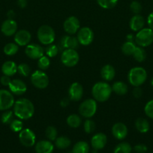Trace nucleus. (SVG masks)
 <instances>
[{"mask_svg":"<svg viewBox=\"0 0 153 153\" xmlns=\"http://www.w3.org/2000/svg\"><path fill=\"white\" fill-rule=\"evenodd\" d=\"M135 43L138 46L147 47L153 43V30L149 28H143L136 32Z\"/></svg>","mask_w":153,"mask_h":153,"instance_id":"obj_5","label":"nucleus"},{"mask_svg":"<svg viewBox=\"0 0 153 153\" xmlns=\"http://www.w3.org/2000/svg\"><path fill=\"white\" fill-rule=\"evenodd\" d=\"M136 47V44L133 41H126L122 46V52L125 55H132Z\"/></svg>","mask_w":153,"mask_h":153,"instance_id":"obj_30","label":"nucleus"},{"mask_svg":"<svg viewBox=\"0 0 153 153\" xmlns=\"http://www.w3.org/2000/svg\"><path fill=\"white\" fill-rule=\"evenodd\" d=\"M112 134L117 140H123L127 137V126L123 123H116L112 127Z\"/></svg>","mask_w":153,"mask_h":153,"instance_id":"obj_18","label":"nucleus"},{"mask_svg":"<svg viewBox=\"0 0 153 153\" xmlns=\"http://www.w3.org/2000/svg\"><path fill=\"white\" fill-rule=\"evenodd\" d=\"M83 128L86 133H87V134H91L95 129V123H94V122L93 120L88 119L84 123Z\"/></svg>","mask_w":153,"mask_h":153,"instance_id":"obj_41","label":"nucleus"},{"mask_svg":"<svg viewBox=\"0 0 153 153\" xmlns=\"http://www.w3.org/2000/svg\"><path fill=\"white\" fill-rule=\"evenodd\" d=\"M132 94L136 99L140 98L142 95V89L140 87H134L133 91H132Z\"/></svg>","mask_w":153,"mask_h":153,"instance_id":"obj_46","label":"nucleus"},{"mask_svg":"<svg viewBox=\"0 0 153 153\" xmlns=\"http://www.w3.org/2000/svg\"><path fill=\"white\" fill-rule=\"evenodd\" d=\"M70 102V99L69 98H63L60 102V105L62 108H66L69 105Z\"/></svg>","mask_w":153,"mask_h":153,"instance_id":"obj_48","label":"nucleus"},{"mask_svg":"<svg viewBox=\"0 0 153 153\" xmlns=\"http://www.w3.org/2000/svg\"><path fill=\"white\" fill-rule=\"evenodd\" d=\"M89 146L86 141H79L75 143L72 149V153H88Z\"/></svg>","mask_w":153,"mask_h":153,"instance_id":"obj_29","label":"nucleus"},{"mask_svg":"<svg viewBox=\"0 0 153 153\" xmlns=\"http://www.w3.org/2000/svg\"><path fill=\"white\" fill-rule=\"evenodd\" d=\"M30 79L33 86L38 89H45L49 85V78L46 73L41 70L34 71Z\"/></svg>","mask_w":153,"mask_h":153,"instance_id":"obj_8","label":"nucleus"},{"mask_svg":"<svg viewBox=\"0 0 153 153\" xmlns=\"http://www.w3.org/2000/svg\"><path fill=\"white\" fill-rule=\"evenodd\" d=\"M135 127L139 132L144 134V133L148 132L150 128V125L146 119L140 117L135 121Z\"/></svg>","mask_w":153,"mask_h":153,"instance_id":"obj_25","label":"nucleus"},{"mask_svg":"<svg viewBox=\"0 0 153 153\" xmlns=\"http://www.w3.org/2000/svg\"><path fill=\"white\" fill-rule=\"evenodd\" d=\"M66 122H67V124L68 125V126L74 128H78L81 125L82 120H81L80 117L79 115L74 114H70L68 117L67 120H66Z\"/></svg>","mask_w":153,"mask_h":153,"instance_id":"obj_28","label":"nucleus"},{"mask_svg":"<svg viewBox=\"0 0 153 153\" xmlns=\"http://www.w3.org/2000/svg\"><path fill=\"white\" fill-rule=\"evenodd\" d=\"M14 111L10 110L4 111V112H3V114H2L1 117V121L3 124H5V125H8L11 123V121L14 120Z\"/></svg>","mask_w":153,"mask_h":153,"instance_id":"obj_36","label":"nucleus"},{"mask_svg":"<svg viewBox=\"0 0 153 153\" xmlns=\"http://www.w3.org/2000/svg\"><path fill=\"white\" fill-rule=\"evenodd\" d=\"M19 140L22 146L32 147L35 143V134L30 128H22L19 133Z\"/></svg>","mask_w":153,"mask_h":153,"instance_id":"obj_10","label":"nucleus"},{"mask_svg":"<svg viewBox=\"0 0 153 153\" xmlns=\"http://www.w3.org/2000/svg\"><path fill=\"white\" fill-rule=\"evenodd\" d=\"M13 107L14 114L21 120L30 119L34 115V106L28 99L22 98L16 100Z\"/></svg>","mask_w":153,"mask_h":153,"instance_id":"obj_1","label":"nucleus"},{"mask_svg":"<svg viewBox=\"0 0 153 153\" xmlns=\"http://www.w3.org/2000/svg\"><path fill=\"white\" fill-rule=\"evenodd\" d=\"M71 141L70 139L66 136H60L57 137L55 140V145L58 149H64L70 146Z\"/></svg>","mask_w":153,"mask_h":153,"instance_id":"obj_27","label":"nucleus"},{"mask_svg":"<svg viewBox=\"0 0 153 153\" xmlns=\"http://www.w3.org/2000/svg\"><path fill=\"white\" fill-rule=\"evenodd\" d=\"M64 31L70 35L76 34L80 28V21L76 16H70L65 19L63 24Z\"/></svg>","mask_w":153,"mask_h":153,"instance_id":"obj_12","label":"nucleus"},{"mask_svg":"<svg viewBox=\"0 0 153 153\" xmlns=\"http://www.w3.org/2000/svg\"><path fill=\"white\" fill-rule=\"evenodd\" d=\"M50 65V60L49 57H47L46 55H43L38 61V66L39 69L43 71L47 70Z\"/></svg>","mask_w":153,"mask_h":153,"instance_id":"obj_35","label":"nucleus"},{"mask_svg":"<svg viewBox=\"0 0 153 153\" xmlns=\"http://www.w3.org/2000/svg\"><path fill=\"white\" fill-rule=\"evenodd\" d=\"M80 60L79 54L76 49H64L61 55V61L67 67H73L78 64Z\"/></svg>","mask_w":153,"mask_h":153,"instance_id":"obj_7","label":"nucleus"},{"mask_svg":"<svg viewBox=\"0 0 153 153\" xmlns=\"http://www.w3.org/2000/svg\"><path fill=\"white\" fill-rule=\"evenodd\" d=\"M116 75L115 69L110 64H106L100 70V76L102 79L106 82H110L114 79Z\"/></svg>","mask_w":153,"mask_h":153,"instance_id":"obj_23","label":"nucleus"},{"mask_svg":"<svg viewBox=\"0 0 153 153\" xmlns=\"http://www.w3.org/2000/svg\"><path fill=\"white\" fill-rule=\"evenodd\" d=\"M37 37L41 44L48 46L52 44L56 38V34L53 28L50 25H44L38 28Z\"/></svg>","mask_w":153,"mask_h":153,"instance_id":"obj_4","label":"nucleus"},{"mask_svg":"<svg viewBox=\"0 0 153 153\" xmlns=\"http://www.w3.org/2000/svg\"><path fill=\"white\" fill-rule=\"evenodd\" d=\"M128 79L132 86L140 87L147 79L146 70L141 67H133L129 71Z\"/></svg>","mask_w":153,"mask_h":153,"instance_id":"obj_3","label":"nucleus"},{"mask_svg":"<svg viewBox=\"0 0 153 153\" xmlns=\"http://www.w3.org/2000/svg\"><path fill=\"white\" fill-rule=\"evenodd\" d=\"M9 125L10 128L14 132H20L23 128V123L20 119H14Z\"/></svg>","mask_w":153,"mask_h":153,"instance_id":"obj_37","label":"nucleus"},{"mask_svg":"<svg viewBox=\"0 0 153 153\" xmlns=\"http://www.w3.org/2000/svg\"><path fill=\"white\" fill-rule=\"evenodd\" d=\"M18 50H19V46L16 43H7L3 49L4 53L8 56L14 55L15 54L17 53Z\"/></svg>","mask_w":153,"mask_h":153,"instance_id":"obj_31","label":"nucleus"},{"mask_svg":"<svg viewBox=\"0 0 153 153\" xmlns=\"http://www.w3.org/2000/svg\"><path fill=\"white\" fill-rule=\"evenodd\" d=\"M14 97L10 91L0 90V111L9 110L14 105Z\"/></svg>","mask_w":153,"mask_h":153,"instance_id":"obj_9","label":"nucleus"},{"mask_svg":"<svg viewBox=\"0 0 153 153\" xmlns=\"http://www.w3.org/2000/svg\"><path fill=\"white\" fill-rule=\"evenodd\" d=\"M60 43L64 49H76L80 44L77 38L71 35H65L62 37Z\"/></svg>","mask_w":153,"mask_h":153,"instance_id":"obj_20","label":"nucleus"},{"mask_svg":"<svg viewBox=\"0 0 153 153\" xmlns=\"http://www.w3.org/2000/svg\"><path fill=\"white\" fill-rule=\"evenodd\" d=\"M83 95V88L78 82H74L70 85L68 90V96L70 100L77 102L82 99Z\"/></svg>","mask_w":153,"mask_h":153,"instance_id":"obj_14","label":"nucleus"},{"mask_svg":"<svg viewBox=\"0 0 153 153\" xmlns=\"http://www.w3.org/2000/svg\"><path fill=\"white\" fill-rule=\"evenodd\" d=\"M152 153H153V152H152Z\"/></svg>","mask_w":153,"mask_h":153,"instance_id":"obj_53","label":"nucleus"},{"mask_svg":"<svg viewBox=\"0 0 153 153\" xmlns=\"http://www.w3.org/2000/svg\"><path fill=\"white\" fill-rule=\"evenodd\" d=\"M118 0H97V2L100 7L104 9H111L115 7Z\"/></svg>","mask_w":153,"mask_h":153,"instance_id":"obj_34","label":"nucleus"},{"mask_svg":"<svg viewBox=\"0 0 153 153\" xmlns=\"http://www.w3.org/2000/svg\"><path fill=\"white\" fill-rule=\"evenodd\" d=\"M97 101L94 99L86 100L80 105V114L85 118H91L97 111Z\"/></svg>","mask_w":153,"mask_h":153,"instance_id":"obj_6","label":"nucleus"},{"mask_svg":"<svg viewBox=\"0 0 153 153\" xmlns=\"http://www.w3.org/2000/svg\"><path fill=\"white\" fill-rule=\"evenodd\" d=\"M10 82H11V79H10V76H5V75H3V76L1 77V79H0V82H1V84L3 85V86L8 87V85H10Z\"/></svg>","mask_w":153,"mask_h":153,"instance_id":"obj_45","label":"nucleus"},{"mask_svg":"<svg viewBox=\"0 0 153 153\" xmlns=\"http://www.w3.org/2000/svg\"><path fill=\"white\" fill-rule=\"evenodd\" d=\"M134 149L136 153H146L147 152V146L145 144H142V143H140V144L136 145V146L134 147Z\"/></svg>","mask_w":153,"mask_h":153,"instance_id":"obj_44","label":"nucleus"},{"mask_svg":"<svg viewBox=\"0 0 153 153\" xmlns=\"http://www.w3.org/2000/svg\"><path fill=\"white\" fill-rule=\"evenodd\" d=\"M17 4L20 8H25L27 6V0H17Z\"/></svg>","mask_w":153,"mask_h":153,"instance_id":"obj_49","label":"nucleus"},{"mask_svg":"<svg viewBox=\"0 0 153 153\" xmlns=\"http://www.w3.org/2000/svg\"><path fill=\"white\" fill-rule=\"evenodd\" d=\"M132 55H133L135 61H136L137 62H140V63L145 61L146 58V51L144 50L143 48L141 47V46H136Z\"/></svg>","mask_w":153,"mask_h":153,"instance_id":"obj_32","label":"nucleus"},{"mask_svg":"<svg viewBox=\"0 0 153 153\" xmlns=\"http://www.w3.org/2000/svg\"><path fill=\"white\" fill-rule=\"evenodd\" d=\"M144 25H145V19L140 14H135L134 16H132L129 22L130 29L136 32L143 28Z\"/></svg>","mask_w":153,"mask_h":153,"instance_id":"obj_22","label":"nucleus"},{"mask_svg":"<svg viewBox=\"0 0 153 153\" xmlns=\"http://www.w3.org/2000/svg\"><path fill=\"white\" fill-rule=\"evenodd\" d=\"M17 72L21 75V76L26 77L31 73V69L28 64L22 63V64H19L17 66Z\"/></svg>","mask_w":153,"mask_h":153,"instance_id":"obj_40","label":"nucleus"},{"mask_svg":"<svg viewBox=\"0 0 153 153\" xmlns=\"http://www.w3.org/2000/svg\"><path fill=\"white\" fill-rule=\"evenodd\" d=\"M25 53L31 59L38 60L40 57L44 55V50L40 45L32 43L26 46Z\"/></svg>","mask_w":153,"mask_h":153,"instance_id":"obj_13","label":"nucleus"},{"mask_svg":"<svg viewBox=\"0 0 153 153\" xmlns=\"http://www.w3.org/2000/svg\"><path fill=\"white\" fill-rule=\"evenodd\" d=\"M2 72L3 75L8 76H12L15 75L17 72V66L15 62L12 61H5L2 66Z\"/></svg>","mask_w":153,"mask_h":153,"instance_id":"obj_24","label":"nucleus"},{"mask_svg":"<svg viewBox=\"0 0 153 153\" xmlns=\"http://www.w3.org/2000/svg\"><path fill=\"white\" fill-rule=\"evenodd\" d=\"M112 90L115 94L117 95L123 96L125 95L128 91V88L127 85L123 82H116L115 83L112 85Z\"/></svg>","mask_w":153,"mask_h":153,"instance_id":"obj_26","label":"nucleus"},{"mask_svg":"<svg viewBox=\"0 0 153 153\" xmlns=\"http://www.w3.org/2000/svg\"><path fill=\"white\" fill-rule=\"evenodd\" d=\"M107 142V137L104 133H97L91 139V145L95 150H99L104 148Z\"/></svg>","mask_w":153,"mask_h":153,"instance_id":"obj_19","label":"nucleus"},{"mask_svg":"<svg viewBox=\"0 0 153 153\" xmlns=\"http://www.w3.org/2000/svg\"><path fill=\"white\" fill-rule=\"evenodd\" d=\"M7 16H8V19H14V17L15 16V12L13 10H8V12L7 13Z\"/></svg>","mask_w":153,"mask_h":153,"instance_id":"obj_50","label":"nucleus"},{"mask_svg":"<svg viewBox=\"0 0 153 153\" xmlns=\"http://www.w3.org/2000/svg\"><path fill=\"white\" fill-rule=\"evenodd\" d=\"M36 153H52L53 152L54 146L50 140H40L35 144Z\"/></svg>","mask_w":153,"mask_h":153,"instance_id":"obj_21","label":"nucleus"},{"mask_svg":"<svg viewBox=\"0 0 153 153\" xmlns=\"http://www.w3.org/2000/svg\"><path fill=\"white\" fill-rule=\"evenodd\" d=\"M45 53H46V56L49 57V58H54L58 53V46L56 45L52 44V43L50 45H48L45 49Z\"/></svg>","mask_w":153,"mask_h":153,"instance_id":"obj_38","label":"nucleus"},{"mask_svg":"<svg viewBox=\"0 0 153 153\" xmlns=\"http://www.w3.org/2000/svg\"><path fill=\"white\" fill-rule=\"evenodd\" d=\"M112 87L104 82H99L94 84L92 89V94L94 100L104 102L109 100L112 94Z\"/></svg>","mask_w":153,"mask_h":153,"instance_id":"obj_2","label":"nucleus"},{"mask_svg":"<svg viewBox=\"0 0 153 153\" xmlns=\"http://www.w3.org/2000/svg\"><path fill=\"white\" fill-rule=\"evenodd\" d=\"M150 83H151V85H152V86L153 87V78H152V79L151 82H150Z\"/></svg>","mask_w":153,"mask_h":153,"instance_id":"obj_52","label":"nucleus"},{"mask_svg":"<svg viewBox=\"0 0 153 153\" xmlns=\"http://www.w3.org/2000/svg\"><path fill=\"white\" fill-rule=\"evenodd\" d=\"M147 24L148 25V28L153 30V12L149 13L147 17Z\"/></svg>","mask_w":153,"mask_h":153,"instance_id":"obj_47","label":"nucleus"},{"mask_svg":"<svg viewBox=\"0 0 153 153\" xmlns=\"http://www.w3.org/2000/svg\"><path fill=\"white\" fill-rule=\"evenodd\" d=\"M135 36H134L132 34H128L127 37H126V39H127V41H133L134 40Z\"/></svg>","mask_w":153,"mask_h":153,"instance_id":"obj_51","label":"nucleus"},{"mask_svg":"<svg viewBox=\"0 0 153 153\" xmlns=\"http://www.w3.org/2000/svg\"><path fill=\"white\" fill-rule=\"evenodd\" d=\"M1 31L7 37L14 35L17 31V24L16 21L10 19L4 20L1 25Z\"/></svg>","mask_w":153,"mask_h":153,"instance_id":"obj_15","label":"nucleus"},{"mask_svg":"<svg viewBox=\"0 0 153 153\" xmlns=\"http://www.w3.org/2000/svg\"><path fill=\"white\" fill-rule=\"evenodd\" d=\"M9 90L13 94L16 96H20L25 94L27 91V87L25 82L20 79H14L11 80L10 85H8Z\"/></svg>","mask_w":153,"mask_h":153,"instance_id":"obj_16","label":"nucleus"},{"mask_svg":"<svg viewBox=\"0 0 153 153\" xmlns=\"http://www.w3.org/2000/svg\"><path fill=\"white\" fill-rule=\"evenodd\" d=\"M132 148L130 143L127 142H122L117 145L114 149L113 153H130Z\"/></svg>","mask_w":153,"mask_h":153,"instance_id":"obj_33","label":"nucleus"},{"mask_svg":"<svg viewBox=\"0 0 153 153\" xmlns=\"http://www.w3.org/2000/svg\"><path fill=\"white\" fill-rule=\"evenodd\" d=\"M31 39L30 32L25 29L20 30L14 34V41L19 46H26L31 41Z\"/></svg>","mask_w":153,"mask_h":153,"instance_id":"obj_17","label":"nucleus"},{"mask_svg":"<svg viewBox=\"0 0 153 153\" xmlns=\"http://www.w3.org/2000/svg\"><path fill=\"white\" fill-rule=\"evenodd\" d=\"M79 43L82 46H88L91 44L94 39V33L93 31L88 27H82L80 28L77 31L76 36Z\"/></svg>","mask_w":153,"mask_h":153,"instance_id":"obj_11","label":"nucleus"},{"mask_svg":"<svg viewBox=\"0 0 153 153\" xmlns=\"http://www.w3.org/2000/svg\"><path fill=\"white\" fill-rule=\"evenodd\" d=\"M144 112L148 118L153 120V100H150L146 104L144 107Z\"/></svg>","mask_w":153,"mask_h":153,"instance_id":"obj_42","label":"nucleus"},{"mask_svg":"<svg viewBox=\"0 0 153 153\" xmlns=\"http://www.w3.org/2000/svg\"><path fill=\"white\" fill-rule=\"evenodd\" d=\"M142 5L138 1H133L130 4V10L134 14H140V13L142 11Z\"/></svg>","mask_w":153,"mask_h":153,"instance_id":"obj_43","label":"nucleus"},{"mask_svg":"<svg viewBox=\"0 0 153 153\" xmlns=\"http://www.w3.org/2000/svg\"><path fill=\"white\" fill-rule=\"evenodd\" d=\"M45 134H46V137H47L48 140L52 141V140H55L56 139L58 132H57V129L54 126H48L46 128V131H45Z\"/></svg>","mask_w":153,"mask_h":153,"instance_id":"obj_39","label":"nucleus"}]
</instances>
